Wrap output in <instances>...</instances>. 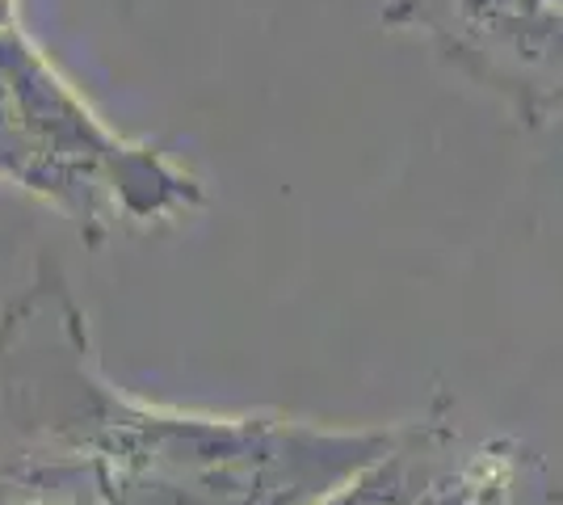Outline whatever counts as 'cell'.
Here are the masks:
<instances>
[{
  "instance_id": "6da1fadb",
  "label": "cell",
  "mask_w": 563,
  "mask_h": 505,
  "mask_svg": "<svg viewBox=\"0 0 563 505\" xmlns=\"http://www.w3.org/2000/svg\"><path fill=\"white\" fill-rule=\"evenodd\" d=\"M0 405L80 459L101 505H320L396 433V421L181 409L118 387L47 257L0 308Z\"/></svg>"
},
{
  "instance_id": "7a4b0ae2",
  "label": "cell",
  "mask_w": 563,
  "mask_h": 505,
  "mask_svg": "<svg viewBox=\"0 0 563 505\" xmlns=\"http://www.w3.org/2000/svg\"><path fill=\"white\" fill-rule=\"evenodd\" d=\"M0 186L43 202L93 249L173 232L207 207V182L106 119L25 22L0 25Z\"/></svg>"
},
{
  "instance_id": "3957f363",
  "label": "cell",
  "mask_w": 563,
  "mask_h": 505,
  "mask_svg": "<svg viewBox=\"0 0 563 505\" xmlns=\"http://www.w3.org/2000/svg\"><path fill=\"white\" fill-rule=\"evenodd\" d=\"M383 25L424 43L517 119L563 110V0H383Z\"/></svg>"
},
{
  "instance_id": "277c9868",
  "label": "cell",
  "mask_w": 563,
  "mask_h": 505,
  "mask_svg": "<svg viewBox=\"0 0 563 505\" xmlns=\"http://www.w3.org/2000/svg\"><path fill=\"white\" fill-rule=\"evenodd\" d=\"M320 505H563L547 459L514 433H463L450 413L396 421L391 442Z\"/></svg>"
},
{
  "instance_id": "5b68a950",
  "label": "cell",
  "mask_w": 563,
  "mask_h": 505,
  "mask_svg": "<svg viewBox=\"0 0 563 505\" xmlns=\"http://www.w3.org/2000/svg\"><path fill=\"white\" fill-rule=\"evenodd\" d=\"M0 505H101L80 459L0 405Z\"/></svg>"
},
{
  "instance_id": "8992f818",
  "label": "cell",
  "mask_w": 563,
  "mask_h": 505,
  "mask_svg": "<svg viewBox=\"0 0 563 505\" xmlns=\"http://www.w3.org/2000/svg\"><path fill=\"white\" fill-rule=\"evenodd\" d=\"M22 22V0H0V25Z\"/></svg>"
}]
</instances>
